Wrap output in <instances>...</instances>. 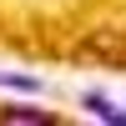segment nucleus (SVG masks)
<instances>
[{
	"mask_svg": "<svg viewBox=\"0 0 126 126\" xmlns=\"http://www.w3.org/2000/svg\"><path fill=\"white\" fill-rule=\"evenodd\" d=\"M0 126H56V116L35 106H0Z\"/></svg>",
	"mask_w": 126,
	"mask_h": 126,
	"instance_id": "obj_1",
	"label": "nucleus"
},
{
	"mask_svg": "<svg viewBox=\"0 0 126 126\" xmlns=\"http://www.w3.org/2000/svg\"><path fill=\"white\" fill-rule=\"evenodd\" d=\"M86 111H91V116H101L106 126H126V111L116 106V101H106V96H86Z\"/></svg>",
	"mask_w": 126,
	"mask_h": 126,
	"instance_id": "obj_2",
	"label": "nucleus"
},
{
	"mask_svg": "<svg viewBox=\"0 0 126 126\" xmlns=\"http://www.w3.org/2000/svg\"><path fill=\"white\" fill-rule=\"evenodd\" d=\"M0 86L5 91H40L35 76H20V71H0Z\"/></svg>",
	"mask_w": 126,
	"mask_h": 126,
	"instance_id": "obj_3",
	"label": "nucleus"
}]
</instances>
